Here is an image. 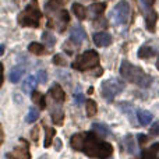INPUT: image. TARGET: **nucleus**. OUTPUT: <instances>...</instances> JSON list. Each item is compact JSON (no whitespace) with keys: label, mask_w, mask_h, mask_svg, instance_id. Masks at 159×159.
Returning <instances> with one entry per match:
<instances>
[{"label":"nucleus","mask_w":159,"mask_h":159,"mask_svg":"<svg viewBox=\"0 0 159 159\" xmlns=\"http://www.w3.org/2000/svg\"><path fill=\"white\" fill-rule=\"evenodd\" d=\"M0 53H2V55L4 53V46H3V45H2V48H0Z\"/></svg>","instance_id":"4c0bfd02"},{"label":"nucleus","mask_w":159,"mask_h":159,"mask_svg":"<svg viewBox=\"0 0 159 159\" xmlns=\"http://www.w3.org/2000/svg\"><path fill=\"white\" fill-rule=\"evenodd\" d=\"M50 116H52V120H53V123L55 124L60 126V124L63 123L64 113H63V110H61L60 107H53L52 112H50Z\"/></svg>","instance_id":"aec40b11"},{"label":"nucleus","mask_w":159,"mask_h":159,"mask_svg":"<svg viewBox=\"0 0 159 159\" xmlns=\"http://www.w3.org/2000/svg\"><path fill=\"white\" fill-rule=\"evenodd\" d=\"M70 145L75 151L84 152L87 157L96 159H107L113 154V147L106 141L99 140L95 133H77L71 137Z\"/></svg>","instance_id":"f257e3e1"},{"label":"nucleus","mask_w":159,"mask_h":159,"mask_svg":"<svg viewBox=\"0 0 159 159\" xmlns=\"http://www.w3.org/2000/svg\"><path fill=\"white\" fill-rule=\"evenodd\" d=\"M143 2H144V4H145V6H148V7H151V6H154L155 0H143Z\"/></svg>","instance_id":"c9c22d12"},{"label":"nucleus","mask_w":159,"mask_h":159,"mask_svg":"<svg viewBox=\"0 0 159 159\" xmlns=\"http://www.w3.org/2000/svg\"><path fill=\"white\" fill-rule=\"evenodd\" d=\"M48 18H49V24L48 25H50L52 24V21H55L53 27L57 28L60 32H64V30H66L67 24H69V21H70L69 13H67V10H63V8H61L60 11H57V13L48 16Z\"/></svg>","instance_id":"0eeeda50"},{"label":"nucleus","mask_w":159,"mask_h":159,"mask_svg":"<svg viewBox=\"0 0 159 159\" xmlns=\"http://www.w3.org/2000/svg\"><path fill=\"white\" fill-rule=\"evenodd\" d=\"M87 38V34H85V30L81 27V25H74L70 31V42L75 45V46H80L82 42Z\"/></svg>","instance_id":"1a4fd4ad"},{"label":"nucleus","mask_w":159,"mask_h":159,"mask_svg":"<svg viewBox=\"0 0 159 159\" xmlns=\"http://www.w3.org/2000/svg\"><path fill=\"white\" fill-rule=\"evenodd\" d=\"M124 89V84L117 78H109L105 80L101 85V95L106 101H113L121 91Z\"/></svg>","instance_id":"39448f33"},{"label":"nucleus","mask_w":159,"mask_h":159,"mask_svg":"<svg viewBox=\"0 0 159 159\" xmlns=\"http://www.w3.org/2000/svg\"><path fill=\"white\" fill-rule=\"evenodd\" d=\"M105 8H106V4H105V3H96V4H92L89 7V13L92 14V17L98 18L99 16H102V14H103Z\"/></svg>","instance_id":"4be33fe9"},{"label":"nucleus","mask_w":159,"mask_h":159,"mask_svg":"<svg viewBox=\"0 0 159 159\" xmlns=\"http://www.w3.org/2000/svg\"><path fill=\"white\" fill-rule=\"evenodd\" d=\"M92 131L95 133L98 137H107L110 134V130L107 129L105 124H101V123H93L92 124Z\"/></svg>","instance_id":"f3484780"},{"label":"nucleus","mask_w":159,"mask_h":159,"mask_svg":"<svg viewBox=\"0 0 159 159\" xmlns=\"http://www.w3.org/2000/svg\"><path fill=\"white\" fill-rule=\"evenodd\" d=\"M157 67H158V70H159V57H158V60H157Z\"/></svg>","instance_id":"58836bf2"},{"label":"nucleus","mask_w":159,"mask_h":159,"mask_svg":"<svg viewBox=\"0 0 159 159\" xmlns=\"http://www.w3.org/2000/svg\"><path fill=\"white\" fill-rule=\"evenodd\" d=\"M32 101L34 103H36L39 106V109H45L46 107V101H45V96L42 95L38 91H34L32 92Z\"/></svg>","instance_id":"5701e85b"},{"label":"nucleus","mask_w":159,"mask_h":159,"mask_svg":"<svg viewBox=\"0 0 159 159\" xmlns=\"http://www.w3.org/2000/svg\"><path fill=\"white\" fill-rule=\"evenodd\" d=\"M124 141L129 144V152H133V151H134V145L131 144V137H130V135H129V137H126V140H124Z\"/></svg>","instance_id":"72a5a7b5"},{"label":"nucleus","mask_w":159,"mask_h":159,"mask_svg":"<svg viewBox=\"0 0 159 159\" xmlns=\"http://www.w3.org/2000/svg\"><path fill=\"white\" fill-rule=\"evenodd\" d=\"M74 101H75V105H78V106H81V105L84 103V95L80 92V87H78V89L75 91V93H74Z\"/></svg>","instance_id":"c85d7f7f"},{"label":"nucleus","mask_w":159,"mask_h":159,"mask_svg":"<svg viewBox=\"0 0 159 159\" xmlns=\"http://www.w3.org/2000/svg\"><path fill=\"white\" fill-rule=\"evenodd\" d=\"M42 41H43V43L46 45L48 48H53L55 46V43H56L55 35H53L52 32H48V31L42 34Z\"/></svg>","instance_id":"393cba45"},{"label":"nucleus","mask_w":159,"mask_h":159,"mask_svg":"<svg viewBox=\"0 0 159 159\" xmlns=\"http://www.w3.org/2000/svg\"><path fill=\"white\" fill-rule=\"evenodd\" d=\"M120 75L123 77L126 81L135 84L141 88H148L152 84V77L143 71L140 67L131 64L130 61L123 60L120 66Z\"/></svg>","instance_id":"f03ea898"},{"label":"nucleus","mask_w":159,"mask_h":159,"mask_svg":"<svg viewBox=\"0 0 159 159\" xmlns=\"http://www.w3.org/2000/svg\"><path fill=\"white\" fill-rule=\"evenodd\" d=\"M24 71H25V69L22 66H16L14 69H11V71H10V81L11 82H18L20 80H21L22 77V74H24Z\"/></svg>","instance_id":"a211bd4d"},{"label":"nucleus","mask_w":159,"mask_h":159,"mask_svg":"<svg viewBox=\"0 0 159 159\" xmlns=\"http://www.w3.org/2000/svg\"><path fill=\"white\" fill-rule=\"evenodd\" d=\"M53 63H55L56 66H64V64H66V60H64V57L61 55H55Z\"/></svg>","instance_id":"7c9ffc66"},{"label":"nucleus","mask_w":159,"mask_h":159,"mask_svg":"<svg viewBox=\"0 0 159 159\" xmlns=\"http://www.w3.org/2000/svg\"><path fill=\"white\" fill-rule=\"evenodd\" d=\"M39 159H49V157H41Z\"/></svg>","instance_id":"ea45409f"},{"label":"nucleus","mask_w":159,"mask_h":159,"mask_svg":"<svg viewBox=\"0 0 159 159\" xmlns=\"http://www.w3.org/2000/svg\"><path fill=\"white\" fill-rule=\"evenodd\" d=\"M45 133H46V137H45V144L43 145L46 147H50L52 145V140L55 138V135H56V131L52 129V127H48V126H45Z\"/></svg>","instance_id":"a878e982"},{"label":"nucleus","mask_w":159,"mask_h":159,"mask_svg":"<svg viewBox=\"0 0 159 159\" xmlns=\"http://www.w3.org/2000/svg\"><path fill=\"white\" fill-rule=\"evenodd\" d=\"M96 112H98V106H96L95 101L88 99L87 101V115L89 116V117H92V116L96 115Z\"/></svg>","instance_id":"bb28decb"},{"label":"nucleus","mask_w":159,"mask_h":159,"mask_svg":"<svg viewBox=\"0 0 159 159\" xmlns=\"http://www.w3.org/2000/svg\"><path fill=\"white\" fill-rule=\"evenodd\" d=\"M149 133H151L152 135H159V120H157L151 126V129H149Z\"/></svg>","instance_id":"2f4dec72"},{"label":"nucleus","mask_w":159,"mask_h":159,"mask_svg":"<svg viewBox=\"0 0 159 159\" xmlns=\"http://www.w3.org/2000/svg\"><path fill=\"white\" fill-rule=\"evenodd\" d=\"M7 159H31L30 147L25 140H20L18 144L14 147V149L7 154Z\"/></svg>","instance_id":"6e6552de"},{"label":"nucleus","mask_w":159,"mask_h":159,"mask_svg":"<svg viewBox=\"0 0 159 159\" xmlns=\"http://www.w3.org/2000/svg\"><path fill=\"white\" fill-rule=\"evenodd\" d=\"M93 42H95L96 46H101V48L109 46V45L112 43V36L107 32L101 31V32H96L95 35H93Z\"/></svg>","instance_id":"9b49d317"},{"label":"nucleus","mask_w":159,"mask_h":159,"mask_svg":"<svg viewBox=\"0 0 159 159\" xmlns=\"http://www.w3.org/2000/svg\"><path fill=\"white\" fill-rule=\"evenodd\" d=\"M28 50L36 56H42L45 53V46L42 43H38V42H32V43H30V46H28Z\"/></svg>","instance_id":"b1692460"},{"label":"nucleus","mask_w":159,"mask_h":159,"mask_svg":"<svg viewBox=\"0 0 159 159\" xmlns=\"http://www.w3.org/2000/svg\"><path fill=\"white\" fill-rule=\"evenodd\" d=\"M130 17V6L126 0H121L115 6V8L110 13V20L116 25H124L127 24Z\"/></svg>","instance_id":"423d86ee"},{"label":"nucleus","mask_w":159,"mask_h":159,"mask_svg":"<svg viewBox=\"0 0 159 159\" xmlns=\"http://www.w3.org/2000/svg\"><path fill=\"white\" fill-rule=\"evenodd\" d=\"M137 117H138V121H140L141 126H148V124L152 121V113L148 112V110L141 109L137 112Z\"/></svg>","instance_id":"dca6fc26"},{"label":"nucleus","mask_w":159,"mask_h":159,"mask_svg":"<svg viewBox=\"0 0 159 159\" xmlns=\"http://www.w3.org/2000/svg\"><path fill=\"white\" fill-rule=\"evenodd\" d=\"M157 55V52H155L152 48H149L148 45H145V46H141L140 49H138V57L140 59H149L152 57V56Z\"/></svg>","instance_id":"412c9836"},{"label":"nucleus","mask_w":159,"mask_h":159,"mask_svg":"<svg viewBox=\"0 0 159 159\" xmlns=\"http://www.w3.org/2000/svg\"><path fill=\"white\" fill-rule=\"evenodd\" d=\"M63 4H64V0H49L46 3V14L50 16V14H55L57 11H60Z\"/></svg>","instance_id":"ddd939ff"},{"label":"nucleus","mask_w":159,"mask_h":159,"mask_svg":"<svg viewBox=\"0 0 159 159\" xmlns=\"http://www.w3.org/2000/svg\"><path fill=\"white\" fill-rule=\"evenodd\" d=\"M56 143H57V151H60V147H61L60 141H59V140H56Z\"/></svg>","instance_id":"e433bc0d"},{"label":"nucleus","mask_w":159,"mask_h":159,"mask_svg":"<svg viewBox=\"0 0 159 159\" xmlns=\"http://www.w3.org/2000/svg\"><path fill=\"white\" fill-rule=\"evenodd\" d=\"M41 17H42V13H41V10H39L38 0H31L27 4V7L20 13L17 21H18V24L21 25V27L38 28L39 22H41Z\"/></svg>","instance_id":"7ed1b4c3"},{"label":"nucleus","mask_w":159,"mask_h":159,"mask_svg":"<svg viewBox=\"0 0 159 159\" xmlns=\"http://www.w3.org/2000/svg\"><path fill=\"white\" fill-rule=\"evenodd\" d=\"M49 95L53 98V101L56 103H63L64 99H66V93H64L63 88L60 87L59 84H53L52 88L49 89Z\"/></svg>","instance_id":"9d476101"},{"label":"nucleus","mask_w":159,"mask_h":159,"mask_svg":"<svg viewBox=\"0 0 159 159\" xmlns=\"http://www.w3.org/2000/svg\"><path fill=\"white\" fill-rule=\"evenodd\" d=\"M158 154H159V143L152 144L149 148L143 149V154H141V157L137 158V159H159L158 158Z\"/></svg>","instance_id":"f8f14e48"},{"label":"nucleus","mask_w":159,"mask_h":159,"mask_svg":"<svg viewBox=\"0 0 159 159\" xmlns=\"http://www.w3.org/2000/svg\"><path fill=\"white\" fill-rule=\"evenodd\" d=\"M39 119V110L36 109V107H31L30 112H28V116H27V123H34V121H36Z\"/></svg>","instance_id":"cd10ccee"},{"label":"nucleus","mask_w":159,"mask_h":159,"mask_svg":"<svg viewBox=\"0 0 159 159\" xmlns=\"http://www.w3.org/2000/svg\"><path fill=\"white\" fill-rule=\"evenodd\" d=\"M36 82H38L36 75H28V77L24 80V82H22V91H24L25 93L34 92V88H35Z\"/></svg>","instance_id":"4468645a"},{"label":"nucleus","mask_w":159,"mask_h":159,"mask_svg":"<svg viewBox=\"0 0 159 159\" xmlns=\"http://www.w3.org/2000/svg\"><path fill=\"white\" fill-rule=\"evenodd\" d=\"M71 8H73V13L75 14V17H77L78 20H85V18H87L88 10L82 4H80V3H74Z\"/></svg>","instance_id":"6ab92c4d"},{"label":"nucleus","mask_w":159,"mask_h":159,"mask_svg":"<svg viewBox=\"0 0 159 159\" xmlns=\"http://www.w3.org/2000/svg\"><path fill=\"white\" fill-rule=\"evenodd\" d=\"M157 20H158V14L152 10H148L147 13V17H145V24H147V28H148L151 32L155 31V24H157Z\"/></svg>","instance_id":"2eb2a0df"},{"label":"nucleus","mask_w":159,"mask_h":159,"mask_svg":"<svg viewBox=\"0 0 159 159\" xmlns=\"http://www.w3.org/2000/svg\"><path fill=\"white\" fill-rule=\"evenodd\" d=\"M99 64V55L95 50H87L82 55H78V57L73 61L71 67L78 71H87V70L95 69Z\"/></svg>","instance_id":"20e7f679"},{"label":"nucleus","mask_w":159,"mask_h":159,"mask_svg":"<svg viewBox=\"0 0 159 159\" xmlns=\"http://www.w3.org/2000/svg\"><path fill=\"white\" fill-rule=\"evenodd\" d=\"M38 131H39L38 127H35V129H34L32 131H31V137H32V140L35 141V143L38 141Z\"/></svg>","instance_id":"473e14b6"},{"label":"nucleus","mask_w":159,"mask_h":159,"mask_svg":"<svg viewBox=\"0 0 159 159\" xmlns=\"http://www.w3.org/2000/svg\"><path fill=\"white\" fill-rule=\"evenodd\" d=\"M144 143H147V135L144 134H138V144H140L141 147L144 145Z\"/></svg>","instance_id":"f704fd0d"},{"label":"nucleus","mask_w":159,"mask_h":159,"mask_svg":"<svg viewBox=\"0 0 159 159\" xmlns=\"http://www.w3.org/2000/svg\"><path fill=\"white\" fill-rule=\"evenodd\" d=\"M36 78H38V82H41V84H45V82L48 81V74L45 70H39L38 74H36Z\"/></svg>","instance_id":"c756f323"}]
</instances>
